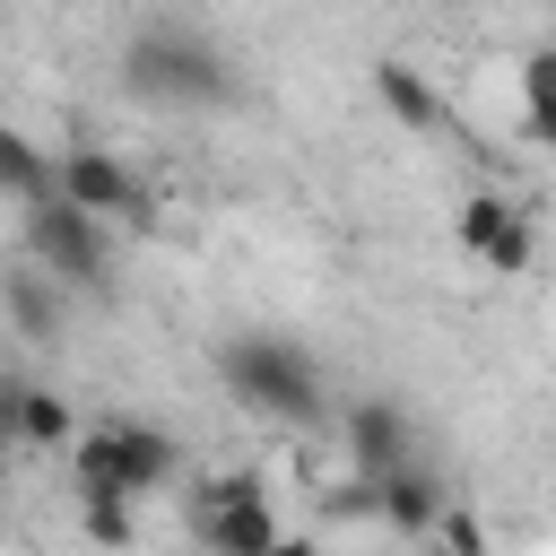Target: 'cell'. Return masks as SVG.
<instances>
[{"label": "cell", "instance_id": "52a82bcc", "mask_svg": "<svg viewBox=\"0 0 556 556\" xmlns=\"http://www.w3.org/2000/svg\"><path fill=\"white\" fill-rule=\"evenodd\" d=\"M460 252H478L495 278H521L539 243H530V217H521L504 191H469V200H460Z\"/></svg>", "mask_w": 556, "mask_h": 556}, {"label": "cell", "instance_id": "277c9868", "mask_svg": "<svg viewBox=\"0 0 556 556\" xmlns=\"http://www.w3.org/2000/svg\"><path fill=\"white\" fill-rule=\"evenodd\" d=\"M26 261H43L61 287H104L113 278V243H104V217L96 208H78L70 191H43L35 208H26Z\"/></svg>", "mask_w": 556, "mask_h": 556}, {"label": "cell", "instance_id": "8fae6325", "mask_svg": "<svg viewBox=\"0 0 556 556\" xmlns=\"http://www.w3.org/2000/svg\"><path fill=\"white\" fill-rule=\"evenodd\" d=\"M0 426L17 434V443H43V452H70V400L61 391H35V382H17V374H0Z\"/></svg>", "mask_w": 556, "mask_h": 556}, {"label": "cell", "instance_id": "9a60e30c", "mask_svg": "<svg viewBox=\"0 0 556 556\" xmlns=\"http://www.w3.org/2000/svg\"><path fill=\"white\" fill-rule=\"evenodd\" d=\"M87 539H104V547L139 539V513H130V495H87Z\"/></svg>", "mask_w": 556, "mask_h": 556}, {"label": "cell", "instance_id": "8992f818", "mask_svg": "<svg viewBox=\"0 0 556 556\" xmlns=\"http://www.w3.org/2000/svg\"><path fill=\"white\" fill-rule=\"evenodd\" d=\"M61 191H70L78 208H96V217H122V226H148V217H156V191H148L113 148H70V156H61Z\"/></svg>", "mask_w": 556, "mask_h": 556}, {"label": "cell", "instance_id": "9c48e42d", "mask_svg": "<svg viewBox=\"0 0 556 556\" xmlns=\"http://www.w3.org/2000/svg\"><path fill=\"white\" fill-rule=\"evenodd\" d=\"M0 313H9L17 339H61V330H70V287H61L43 261H26V269L0 278Z\"/></svg>", "mask_w": 556, "mask_h": 556}, {"label": "cell", "instance_id": "7a4b0ae2", "mask_svg": "<svg viewBox=\"0 0 556 556\" xmlns=\"http://www.w3.org/2000/svg\"><path fill=\"white\" fill-rule=\"evenodd\" d=\"M122 87L165 113H217V104H235V61L191 26H139L122 43Z\"/></svg>", "mask_w": 556, "mask_h": 556}, {"label": "cell", "instance_id": "3957f363", "mask_svg": "<svg viewBox=\"0 0 556 556\" xmlns=\"http://www.w3.org/2000/svg\"><path fill=\"white\" fill-rule=\"evenodd\" d=\"M174 434H156V426H139V417H96L87 434H70V495L87 504V495H148V486H165L174 478Z\"/></svg>", "mask_w": 556, "mask_h": 556}, {"label": "cell", "instance_id": "30bf717a", "mask_svg": "<svg viewBox=\"0 0 556 556\" xmlns=\"http://www.w3.org/2000/svg\"><path fill=\"white\" fill-rule=\"evenodd\" d=\"M374 513H382L391 530H408V539H434V521H443V486H434V469H417V460L382 469V478H374Z\"/></svg>", "mask_w": 556, "mask_h": 556}, {"label": "cell", "instance_id": "ba28073f", "mask_svg": "<svg viewBox=\"0 0 556 556\" xmlns=\"http://www.w3.org/2000/svg\"><path fill=\"white\" fill-rule=\"evenodd\" d=\"M339 434H348V469H356V478H382V469L417 460V417H408L400 400H356V408L339 417Z\"/></svg>", "mask_w": 556, "mask_h": 556}, {"label": "cell", "instance_id": "5bb4252c", "mask_svg": "<svg viewBox=\"0 0 556 556\" xmlns=\"http://www.w3.org/2000/svg\"><path fill=\"white\" fill-rule=\"evenodd\" d=\"M521 130H530L539 148H556V43H539V52L521 61Z\"/></svg>", "mask_w": 556, "mask_h": 556}, {"label": "cell", "instance_id": "2e32d148", "mask_svg": "<svg viewBox=\"0 0 556 556\" xmlns=\"http://www.w3.org/2000/svg\"><path fill=\"white\" fill-rule=\"evenodd\" d=\"M9 443H17V434H9V426H0V486H9Z\"/></svg>", "mask_w": 556, "mask_h": 556}, {"label": "cell", "instance_id": "4fadbf2b", "mask_svg": "<svg viewBox=\"0 0 556 556\" xmlns=\"http://www.w3.org/2000/svg\"><path fill=\"white\" fill-rule=\"evenodd\" d=\"M43 191H61V156H43L26 130L0 122V200H9V208H35Z\"/></svg>", "mask_w": 556, "mask_h": 556}, {"label": "cell", "instance_id": "5b68a950", "mask_svg": "<svg viewBox=\"0 0 556 556\" xmlns=\"http://www.w3.org/2000/svg\"><path fill=\"white\" fill-rule=\"evenodd\" d=\"M191 539H208L217 556H261L278 547V513L261 504V478L252 469H217L191 486Z\"/></svg>", "mask_w": 556, "mask_h": 556}, {"label": "cell", "instance_id": "7c38bea8", "mask_svg": "<svg viewBox=\"0 0 556 556\" xmlns=\"http://www.w3.org/2000/svg\"><path fill=\"white\" fill-rule=\"evenodd\" d=\"M374 96H382V113H391L400 130H417V139H434V130H443V96H434L408 61H374Z\"/></svg>", "mask_w": 556, "mask_h": 556}, {"label": "cell", "instance_id": "6da1fadb", "mask_svg": "<svg viewBox=\"0 0 556 556\" xmlns=\"http://www.w3.org/2000/svg\"><path fill=\"white\" fill-rule=\"evenodd\" d=\"M217 382L269 426H321V408H330L313 348L287 339V330H226L217 339Z\"/></svg>", "mask_w": 556, "mask_h": 556}]
</instances>
